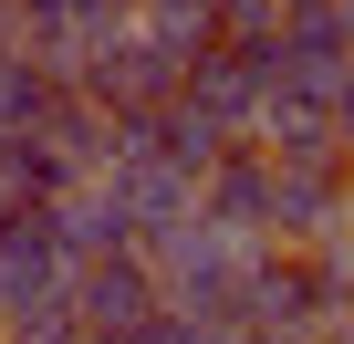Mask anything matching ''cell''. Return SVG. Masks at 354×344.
I'll use <instances>...</instances> for the list:
<instances>
[{
    "instance_id": "1",
    "label": "cell",
    "mask_w": 354,
    "mask_h": 344,
    "mask_svg": "<svg viewBox=\"0 0 354 344\" xmlns=\"http://www.w3.org/2000/svg\"><path fill=\"white\" fill-rule=\"evenodd\" d=\"M198 219L230 230V240H271V146H219L198 167Z\"/></svg>"
},
{
    "instance_id": "2",
    "label": "cell",
    "mask_w": 354,
    "mask_h": 344,
    "mask_svg": "<svg viewBox=\"0 0 354 344\" xmlns=\"http://www.w3.org/2000/svg\"><path fill=\"white\" fill-rule=\"evenodd\" d=\"M73 313H84V334H136L167 292H156V271H146V251H94V261H73Z\"/></svg>"
},
{
    "instance_id": "3",
    "label": "cell",
    "mask_w": 354,
    "mask_h": 344,
    "mask_svg": "<svg viewBox=\"0 0 354 344\" xmlns=\"http://www.w3.org/2000/svg\"><path fill=\"white\" fill-rule=\"evenodd\" d=\"M177 94H188L198 115H219L230 136L261 115V94H271V73H261V53H240V42H198L188 63H177Z\"/></svg>"
},
{
    "instance_id": "4",
    "label": "cell",
    "mask_w": 354,
    "mask_h": 344,
    "mask_svg": "<svg viewBox=\"0 0 354 344\" xmlns=\"http://www.w3.org/2000/svg\"><path fill=\"white\" fill-rule=\"evenodd\" d=\"M323 115H333V146L354 156V63H344V84H333V105H323Z\"/></svg>"
},
{
    "instance_id": "5",
    "label": "cell",
    "mask_w": 354,
    "mask_h": 344,
    "mask_svg": "<svg viewBox=\"0 0 354 344\" xmlns=\"http://www.w3.org/2000/svg\"><path fill=\"white\" fill-rule=\"evenodd\" d=\"M32 42V21H21V0H0V53H21Z\"/></svg>"
},
{
    "instance_id": "6",
    "label": "cell",
    "mask_w": 354,
    "mask_h": 344,
    "mask_svg": "<svg viewBox=\"0 0 354 344\" xmlns=\"http://www.w3.org/2000/svg\"><path fill=\"white\" fill-rule=\"evenodd\" d=\"M333 230H344V240H354V178H344V209H333Z\"/></svg>"
},
{
    "instance_id": "7",
    "label": "cell",
    "mask_w": 354,
    "mask_h": 344,
    "mask_svg": "<svg viewBox=\"0 0 354 344\" xmlns=\"http://www.w3.org/2000/svg\"><path fill=\"white\" fill-rule=\"evenodd\" d=\"M323 344H354V323H333V334H323Z\"/></svg>"
},
{
    "instance_id": "8",
    "label": "cell",
    "mask_w": 354,
    "mask_h": 344,
    "mask_svg": "<svg viewBox=\"0 0 354 344\" xmlns=\"http://www.w3.org/2000/svg\"><path fill=\"white\" fill-rule=\"evenodd\" d=\"M281 344H302V334H281Z\"/></svg>"
}]
</instances>
